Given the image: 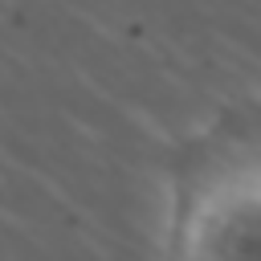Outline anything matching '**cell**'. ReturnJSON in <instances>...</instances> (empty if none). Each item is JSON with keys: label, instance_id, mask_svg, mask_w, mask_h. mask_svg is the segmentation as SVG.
I'll use <instances>...</instances> for the list:
<instances>
[{"label": "cell", "instance_id": "6da1fadb", "mask_svg": "<svg viewBox=\"0 0 261 261\" xmlns=\"http://www.w3.org/2000/svg\"><path fill=\"white\" fill-rule=\"evenodd\" d=\"M167 261H261V102L196 126L167 163Z\"/></svg>", "mask_w": 261, "mask_h": 261}]
</instances>
